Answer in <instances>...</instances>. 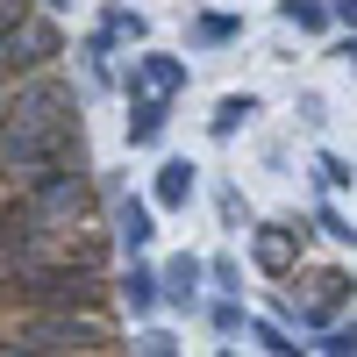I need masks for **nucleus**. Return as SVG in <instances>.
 Wrapping results in <instances>:
<instances>
[{
	"label": "nucleus",
	"mask_w": 357,
	"mask_h": 357,
	"mask_svg": "<svg viewBox=\"0 0 357 357\" xmlns=\"http://www.w3.org/2000/svg\"><path fill=\"white\" fill-rule=\"evenodd\" d=\"M129 357H178V343H172L165 329H143V336L129 343Z\"/></svg>",
	"instance_id": "obj_24"
},
{
	"label": "nucleus",
	"mask_w": 357,
	"mask_h": 357,
	"mask_svg": "<svg viewBox=\"0 0 357 357\" xmlns=\"http://www.w3.org/2000/svg\"><path fill=\"white\" fill-rule=\"evenodd\" d=\"M186 79H193V65H186V57H172V50H136L129 57V72H122V93L129 100H178V93H186Z\"/></svg>",
	"instance_id": "obj_8"
},
{
	"label": "nucleus",
	"mask_w": 357,
	"mask_h": 357,
	"mask_svg": "<svg viewBox=\"0 0 357 357\" xmlns=\"http://www.w3.org/2000/svg\"><path fill=\"white\" fill-rule=\"evenodd\" d=\"M8 343L36 357H93L107 350V314H8Z\"/></svg>",
	"instance_id": "obj_4"
},
{
	"label": "nucleus",
	"mask_w": 357,
	"mask_h": 357,
	"mask_svg": "<svg viewBox=\"0 0 357 357\" xmlns=\"http://www.w3.org/2000/svg\"><path fill=\"white\" fill-rule=\"evenodd\" d=\"M314 186H321V193H350V186H357V165L336 158V151H321V158H314Z\"/></svg>",
	"instance_id": "obj_19"
},
{
	"label": "nucleus",
	"mask_w": 357,
	"mask_h": 357,
	"mask_svg": "<svg viewBox=\"0 0 357 357\" xmlns=\"http://www.w3.org/2000/svg\"><path fill=\"white\" fill-rule=\"evenodd\" d=\"M79 122V93H72V79H22L0 93V136H36V129H72Z\"/></svg>",
	"instance_id": "obj_3"
},
{
	"label": "nucleus",
	"mask_w": 357,
	"mask_h": 357,
	"mask_svg": "<svg viewBox=\"0 0 357 357\" xmlns=\"http://www.w3.org/2000/svg\"><path fill=\"white\" fill-rule=\"evenodd\" d=\"M243 336H250L257 350H272V357H307V350H301V336H293V329H279L272 314H250V321H243Z\"/></svg>",
	"instance_id": "obj_15"
},
{
	"label": "nucleus",
	"mask_w": 357,
	"mask_h": 357,
	"mask_svg": "<svg viewBox=\"0 0 357 357\" xmlns=\"http://www.w3.org/2000/svg\"><path fill=\"white\" fill-rule=\"evenodd\" d=\"M93 200H100L93 172H86V165H65V172H43V178H29L15 207H22V222H29V229L57 236V229L86 222V207H93Z\"/></svg>",
	"instance_id": "obj_2"
},
{
	"label": "nucleus",
	"mask_w": 357,
	"mask_h": 357,
	"mask_svg": "<svg viewBox=\"0 0 357 357\" xmlns=\"http://www.w3.org/2000/svg\"><path fill=\"white\" fill-rule=\"evenodd\" d=\"M107 200H114V243L129 250V264L158 243V215H151V200L143 193H129V186H107Z\"/></svg>",
	"instance_id": "obj_9"
},
{
	"label": "nucleus",
	"mask_w": 357,
	"mask_h": 357,
	"mask_svg": "<svg viewBox=\"0 0 357 357\" xmlns=\"http://www.w3.org/2000/svg\"><path fill=\"white\" fill-rule=\"evenodd\" d=\"M279 22L301 29V36H321L329 29V0H279Z\"/></svg>",
	"instance_id": "obj_17"
},
{
	"label": "nucleus",
	"mask_w": 357,
	"mask_h": 357,
	"mask_svg": "<svg viewBox=\"0 0 357 357\" xmlns=\"http://www.w3.org/2000/svg\"><path fill=\"white\" fill-rule=\"evenodd\" d=\"M207 321H215V336H243V301H215V307H207Z\"/></svg>",
	"instance_id": "obj_22"
},
{
	"label": "nucleus",
	"mask_w": 357,
	"mask_h": 357,
	"mask_svg": "<svg viewBox=\"0 0 357 357\" xmlns=\"http://www.w3.org/2000/svg\"><path fill=\"white\" fill-rule=\"evenodd\" d=\"M200 272H207V286H215L222 301H236V293H243V264H236V257H215V264H200Z\"/></svg>",
	"instance_id": "obj_21"
},
{
	"label": "nucleus",
	"mask_w": 357,
	"mask_h": 357,
	"mask_svg": "<svg viewBox=\"0 0 357 357\" xmlns=\"http://www.w3.org/2000/svg\"><path fill=\"white\" fill-rule=\"evenodd\" d=\"M0 357H36V350H22V343H8V336H0Z\"/></svg>",
	"instance_id": "obj_29"
},
{
	"label": "nucleus",
	"mask_w": 357,
	"mask_h": 357,
	"mask_svg": "<svg viewBox=\"0 0 357 357\" xmlns=\"http://www.w3.org/2000/svg\"><path fill=\"white\" fill-rule=\"evenodd\" d=\"M193 186H200V172H193L186 158H165V165H158V178H151V215H158V207H186V200H193Z\"/></svg>",
	"instance_id": "obj_13"
},
{
	"label": "nucleus",
	"mask_w": 357,
	"mask_h": 357,
	"mask_svg": "<svg viewBox=\"0 0 357 357\" xmlns=\"http://www.w3.org/2000/svg\"><path fill=\"white\" fill-rule=\"evenodd\" d=\"M165 122H172V107L165 100H129V151H158V143H165Z\"/></svg>",
	"instance_id": "obj_14"
},
{
	"label": "nucleus",
	"mask_w": 357,
	"mask_h": 357,
	"mask_svg": "<svg viewBox=\"0 0 357 357\" xmlns=\"http://www.w3.org/2000/svg\"><path fill=\"white\" fill-rule=\"evenodd\" d=\"M329 22H343L350 36H357V0H329Z\"/></svg>",
	"instance_id": "obj_27"
},
{
	"label": "nucleus",
	"mask_w": 357,
	"mask_h": 357,
	"mask_svg": "<svg viewBox=\"0 0 357 357\" xmlns=\"http://www.w3.org/2000/svg\"><path fill=\"white\" fill-rule=\"evenodd\" d=\"M329 57H336V65H350V72H357V36H343V43H336Z\"/></svg>",
	"instance_id": "obj_28"
},
{
	"label": "nucleus",
	"mask_w": 357,
	"mask_h": 357,
	"mask_svg": "<svg viewBox=\"0 0 357 357\" xmlns=\"http://www.w3.org/2000/svg\"><path fill=\"white\" fill-rule=\"evenodd\" d=\"M222 357H236V350H222Z\"/></svg>",
	"instance_id": "obj_31"
},
{
	"label": "nucleus",
	"mask_w": 357,
	"mask_h": 357,
	"mask_svg": "<svg viewBox=\"0 0 357 357\" xmlns=\"http://www.w3.org/2000/svg\"><path fill=\"white\" fill-rule=\"evenodd\" d=\"M307 229H321V236H329V243H343V250H357V222L343 215V207H329V200H321L314 215H307Z\"/></svg>",
	"instance_id": "obj_18"
},
{
	"label": "nucleus",
	"mask_w": 357,
	"mask_h": 357,
	"mask_svg": "<svg viewBox=\"0 0 357 357\" xmlns=\"http://www.w3.org/2000/svg\"><path fill=\"white\" fill-rule=\"evenodd\" d=\"M114 301H122L136 321H151V314H158V264H143V257H136L129 272L114 279Z\"/></svg>",
	"instance_id": "obj_11"
},
{
	"label": "nucleus",
	"mask_w": 357,
	"mask_h": 357,
	"mask_svg": "<svg viewBox=\"0 0 357 357\" xmlns=\"http://www.w3.org/2000/svg\"><path fill=\"white\" fill-rule=\"evenodd\" d=\"M243 122H257V93H222V100H215V122H207V129H215V136L229 143Z\"/></svg>",
	"instance_id": "obj_16"
},
{
	"label": "nucleus",
	"mask_w": 357,
	"mask_h": 357,
	"mask_svg": "<svg viewBox=\"0 0 357 357\" xmlns=\"http://www.w3.org/2000/svg\"><path fill=\"white\" fill-rule=\"evenodd\" d=\"M100 29H107L114 43H143V36H151V22H143L136 8H107V15H100Z\"/></svg>",
	"instance_id": "obj_20"
},
{
	"label": "nucleus",
	"mask_w": 357,
	"mask_h": 357,
	"mask_svg": "<svg viewBox=\"0 0 357 357\" xmlns=\"http://www.w3.org/2000/svg\"><path fill=\"white\" fill-rule=\"evenodd\" d=\"M57 50H65V29H57L50 15H29L15 36H0V86L36 79L43 65H57Z\"/></svg>",
	"instance_id": "obj_6"
},
{
	"label": "nucleus",
	"mask_w": 357,
	"mask_h": 357,
	"mask_svg": "<svg viewBox=\"0 0 357 357\" xmlns=\"http://www.w3.org/2000/svg\"><path fill=\"white\" fill-rule=\"evenodd\" d=\"M243 215H250V207H243V193H236V186H222V222L236 229V222H243Z\"/></svg>",
	"instance_id": "obj_26"
},
{
	"label": "nucleus",
	"mask_w": 357,
	"mask_h": 357,
	"mask_svg": "<svg viewBox=\"0 0 357 357\" xmlns=\"http://www.w3.org/2000/svg\"><path fill=\"white\" fill-rule=\"evenodd\" d=\"M29 15H36V8H29V0H0V36H15V29H22Z\"/></svg>",
	"instance_id": "obj_25"
},
{
	"label": "nucleus",
	"mask_w": 357,
	"mask_h": 357,
	"mask_svg": "<svg viewBox=\"0 0 357 357\" xmlns=\"http://www.w3.org/2000/svg\"><path fill=\"white\" fill-rule=\"evenodd\" d=\"M65 165H86V129H36V136H0V178L22 193L29 178L43 172H65Z\"/></svg>",
	"instance_id": "obj_5"
},
{
	"label": "nucleus",
	"mask_w": 357,
	"mask_h": 357,
	"mask_svg": "<svg viewBox=\"0 0 357 357\" xmlns=\"http://www.w3.org/2000/svg\"><path fill=\"white\" fill-rule=\"evenodd\" d=\"M307 215H286V222H257L250 229V264L264 279H293L301 272V250H307Z\"/></svg>",
	"instance_id": "obj_7"
},
{
	"label": "nucleus",
	"mask_w": 357,
	"mask_h": 357,
	"mask_svg": "<svg viewBox=\"0 0 357 357\" xmlns=\"http://www.w3.org/2000/svg\"><path fill=\"white\" fill-rule=\"evenodd\" d=\"M200 286H207V272H200V257H193V250L158 264V307H178V314H193V307H200Z\"/></svg>",
	"instance_id": "obj_10"
},
{
	"label": "nucleus",
	"mask_w": 357,
	"mask_h": 357,
	"mask_svg": "<svg viewBox=\"0 0 357 357\" xmlns=\"http://www.w3.org/2000/svg\"><path fill=\"white\" fill-rule=\"evenodd\" d=\"M321 357H357V321H336V329L321 336Z\"/></svg>",
	"instance_id": "obj_23"
},
{
	"label": "nucleus",
	"mask_w": 357,
	"mask_h": 357,
	"mask_svg": "<svg viewBox=\"0 0 357 357\" xmlns=\"http://www.w3.org/2000/svg\"><path fill=\"white\" fill-rule=\"evenodd\" d=\"M57 8H72V0H43V8H36V15H57Z\"/></svg>",
	"instance_id": "obj_30"
},
{
	"label": "nucleus",
	"mask_w": 357,
	"mask_h": 357,
	"mask_svg": "<svg viewBox=\"0 0 357 357\" xmlns=\"http://www.w3.org/2000/svg\"><path fill=\"white\" fill-rule=\"evenodd\" d=\"M236 36H243V15H229V8L186 15V43H193V50H222V43H236Z\"/></svg>",
	"instance_id": "obj_12"
},
{
	"label": "nucleus",
	"mask_w": 357,
	"mask_h": 357,
	"mask_svg": "<svg viewBox=\"0 0 357 357\" xmlns=\"http://www.w3.org/2000/svg\"><path fill=\"white\" fill-rule=\"evenodd\" d=\"M8 301L29 314H100L114 301V286L100 272H72V264H36V272L8 279Z\"/></svg>",
	"instance_id": "obj_1"
}]
</instances>
